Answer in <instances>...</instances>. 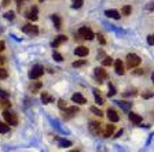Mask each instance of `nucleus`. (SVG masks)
<instances>
[{
	"instance_id": "f257e3e1",
	"label": "nucleus",
	"mask_w": 154,
	"mask_h": 152,
	"mask_svg": "<svg viewBox=\"0 0 154 152\" xmlns=\"http://www.w3.org/2000/svg\"><path fill=\"white\" fill-rule=\"evenodd\" d=\"M3 118L6 119V122L11 126H17L18 125V117L17 114H14L13 111H8V110H3Z\"/></svg>"
},
{
	"instance_id": "f03ea898",
	"label": "nucleus",
	"mask_w": 154,
	"mask_h": 152,
	"mask_svg": "<svg viewBox=\"0 0 154 152\" xmlns=\"http://www.w3.org/2000/svg\"><path fill=\"white\" fill-rule=\"evenodd\" d=\"M140 62H142L140 58H139L136 54H128L127 55V67H128V69H134V67L139 66Z\"/></svg>"
},
{
	"instance_id": "7ed1b4c3",
	"label": "nucleus",
	"mask_w": 154,
	"mask_h": 152,
	"mask_svg": "<svg viewBox=\"0 0 154 152\" xmlns=\"http://www.w3.org/2000/svg\"><path fill=\"white\" fill-rule=\"evenodd\" d=\"M44 74V67L40 66V64H36L32 67V70L29 71V78L30 79H37Z\"/></svg>"
},
{
	"instance_id": "20e7f679",
	"label": "nucleus",
	"mask_w": 154,
	"mask_h": 152,
	"mask_svg": "<svg viewBox=\"0 0 154 152\" xmlns=\"http://www.w3.org/2000/svg\"><path fill=\"white\" fill-rule=\"evenodd\" d=\"M79 34H80L81 37L84 38V40H92V38L95 37V34H94L92 30H91L90 28H85V26L80 28V30H79Z\"/></svg>"
},
{
	"instance_id": "39448f33",
	"label": "nucleus",
	"mask_w": 154,
	"mask_h": 152,
	"mask_svg": "<svg viewBox=\"0 0 154 152\" xmlns=\"http://www.w3.org/2000/svg\"><path fill=\"white\" fill-rule=\"evenodd\" d=\"M90 132L92 134H95V136H99L102 133V124L96 122V121H92L90 124Z\"/></svg>"
},
{
	"instance_id": "423d86ee",
	"label": "nucleus",
	"mask_w": 154,
	"mask_h": 152,
	"mask_svg": "<svg viewBox=\"0 0 154 152\" xmlns=\"http://www.w3.org/2000/svg\"><path fill=\"white\" fill-rule=\"evenodd\" d=\"M22 32L26 33V34H30V36H37L38 28L37 26H33V25H25V26H22Z\"/></svg>"
},
{
	"instance_id": "0eeeda50",
	"label": "nucleus",
	"mask_w": 154,
	"mask_h": 152,
	"mask_svg": "<svg viewBox=\"0 0 154 152\" xmlns=\"http://www.w3.org/2000/svg\"><path fill=\"white\" fill-rule=\"evenodd\" d=\"M95 77L99 82H103V81L107 78V73H106V70H103V67H96L95 69Z\"/></svg>"
},
{
	"instance_id": "6e6552de",
	"label": "nucleus",
	"mask_w": 154,
	"mask_h": 152,
	"mask_svg": "<svg viewBox=\"0 0 154 152\" xmlns=\"http://www.w3.org/2000/svg\"><path fill=\"white\" fill-rule=\"evenodd\" d=\"M63 111H65V118H66V119H69V118H73L80 110H79V107L73 106V107H66Z\"/></svg>"
},
{
	"instance_id": "1a4fd4ad",
	"label": "nucleus",
	"mask_w": 154,
	"mask_h": 152,
	"mask_svg": "<svg viewBox=\"0 0 154 152\" xmlns=\"http://www.w3.org/2000/svg\"><path fill=\"white\" fill-rule=\"evenodd\" d=\"M107 118H109L110 122H119L120 121V117H119V114H117V111L113 110V108L107 110Z\"/></svg>"
},
{
	"instance_id": "9d476101",
	"label": "nucleus",
	"mask_w": 154,
	"mask_h": 152,
	"mask_svg": "<svg viewBox=\"0 0 154 152\" xmlns=\"http://www.w3.org/2000/svg\"><path fill=\"white\" fill-rule=\"evenodd\" d=\"M66 40H67V37H66V36H63V34L57 36V37H55V40L52 41V47H54V48H58L61 44H63Z\"/></svg>"
},
{
	"instance_id": "9b49d317",
	"label": "nucleus",
	"mask_w": 154,
	"mask_h": 152,
	"mask_svg": "<svg viewBox=\"0 0 154 152\" xmlns=\"http://www.w3.org/2000/svg\"><path fill=\"white\" fill-rule=\"evenodd\" d=\"M114 69H116V73L119 74V76H124V74H125L124 64H122L121 60H116V62H114Z\"/></svg>"
},
{
	"instance_id": "f8f14e48",
	"label": "nucleus",
	"mask_w": 154,
	"mask_h": 152,
	"mask_svg": "<svg viewBox=\"0 0 154 152\" xmlns=\"http://www.w3.org/2000/svg\"><path fill=\"white\" fill-rule=\"evenodd\" d=\"M26 18L30 19V21H37V8L36 7H33V8H30L29 11H26Z\"/></svg>"
},
{
	"instance_id": "ddd939ff",
	"label": "nucleus",
	"mask_w": 154,
	"mask_h": 152,
	"mask_svg": "<svg viewBox=\"0 0 154 152\" xmlns=\"http://www.w3.org/2000/svg\"><path fill=\"white\" fill-rule=\"evenodd\" d=\"M72 100H73L74 103H77V104H85L87 103L85 97H84L83 95H80V93H74V95L72 96Z\"/></svg>"
},
{
	"instance_id": "4468645a",
	"label": "nucleus",
	"mask_w": 154,
	"mask_h": 152,
	"mask_svg": "<svg viewBox=\"0 0 154 152\" xmlns=\"http://www.w3.org/2000/svg\"><path fill=\"white\" fill-rule=\"evenodd\" d=\"M105 15L109 16V18H113V19H120L121 18V15H120V13L117 11V10H106Z\"/></svg>"
},
{
	"instance_id": "2eb2a0df",
	"label": "nucleus",
	"mask_w": 154,
	"mask_h": 152,
	"mask_svg": "<svg viewBox=\"0 0 154 152\" xmlns=\"http://www.w3.org/2000/svg\"><path fill=\"white\" fill-rule=\"evenodd\" d=\"M74 54L77 55V56H81V58H84V56H87L88 55V48H85V47H77L76 49H74Z\"/></svg>"
},
{
	"instance_id": "dca6fc26",
	"label": "nucleus",
	"mask_w": 154,
	"mask_h": 152,
	"mask_svg": "<svg viewBox=\"0 0 154 152\" xmlns=\"http://www.w3.org/2000/svg\"><path fill=\"white\" fill-rule=\"evenodd\" d=\"M128 118H129V121H131V122H134V124H136V125H139L142 122V117L139 114H135V112H129Z\"/></svg>"
},
{
	"instance_id": "f3484780",
	"label": "nucleus",
	"mask_w": 154,
	"mask_h": 152,
	"mask_svg": "<svg viewBox=\"0 0 154 152\" xmlns=\"http://www.w3.org/2000/svg\"><path fill=\"white\" fill-rule=\"evenodd\" d=\"M113 132H114V126L113 125H106L105 129L102 130V134L103 137H110L113 134Z\"/></svg>"
},
{
	"instance_id": "a211bd4d",
	"label": "nucleus",
	"mask_w": 154,
	"mask_h": 152,
	"mask_svg": "<svg viewBox=\"0 0 154 152\" xmlns=\"http://www.w3.org/2000/svg\"><path fill=\"white\" fill-rule=\"evenodd\" d=\"M116 103H117V104H119L124 111H129V110H131L132 103H128V101H124V100H119V101H116Z\"/></svg>"
},
{
	"instance_id": "6ab92c4d",
	"label": "nucleus",
	"mask_w": 154,
	"mask_h": 152,
	"mask_svg": "<svg viewBox=\"0 0 154 152\" xmlns=\"http://www.w3.org/2000/svg\"><path fill=\"white\" fill-rule=\"evenodd\" d=\"M11 107V103L6 100V97H0V110H8Z\"/></svg>"
},
{
	"instance_id": "aec40b11",
	"label": "nucleus",
	"mask_w": 154,
	"mask_h": 152,
	"mask_svg": "<svg viewBox=\"0 0 154 152\" xmlns=\"http://www.w3.org/2000/svg\"><path fill=\"white\" fill-rule=\"evenodd\" d=\"M51 19H52V22H54V25H55V28L57 29L62 28V21H61V18H59V15L54 14V15H51Z\"/></svg>"
},
{
	"instance_id": "412c9836",
	"label": "nucleus",
	"mask_w": 154,
	"mask_h": 152,
	"mask_svg": "<svg viewBox=\"0 0 154 152\" xmlns=\"http://www.w3.org/2000/svg\"><path fill=\"white\" fill-rule=\"evenodd\" d=\"M42 101L44 103V104H50V103H52L54 101V99H52V96H50L47 92H43L42 93Z\"/></svg>"
},
{
	"instance_id": "4be33fe9",
	"label": "nucleus",
	"mask_w": 154,
	"mask_h": 152,
	"mask_svg": "<svg viewBox=\"0 0 154 152\" xmlns=\"http://www.w3.org/2000/svg\"><path fill=\"white\" fill-rule=\"evenodd\" d=\"M94 95H95V101L98 106H102L103 104V99L100 97L99 92H98V89H94Z\"/></svg>"
},
{
	"instance_id": "5701e85b",
	"label": "nucleus",
	"mask_w": 154,
	"mask_h": 152,
	"mask_svg": "<svg viewBox=\"0 0 154 152\" xmlns=\"http://www.w3.org/2000/svg\"><path fill=\"white\" fill-rule=\"evenodd\" d=\"M8 132H10L8 124H3V122H0V133L6 134V133H8Z\"/></svg>"
},
{
	"instance_id": "b1692460",
	"label": "nucleus",
	"mask_w": 154,
	"mask_h": 152,
	"mask_svg": "<svg viewBox=\"0 0 154 152\" xmlns=\"http://www.w3.org/2000/svg\"><path fill=\"white\" fill-rule=\"evenodd\" d=\"M58 141H59V147H62V148H65V147H70V145H72V141H69V140L58 139Z\"/></svg>"
},
{
	"instance_id": "393cba45",
	"label": "nucleus",
	"mask_w": 154,
	"mask_h": 152,
	"mask_svg": "<svg viewBox=\"0 0 154 152\" xmlns=\"http://www.w3.org/2000/svg\"><path fill=\"white\" fill-rule=\"evenodd\" d=\"M131 11H132L131 6H124L121 8V14H122V15H129V14H131Z\"/></svg>"
},
{
	"instance_id": "a878e982",
	"label": "nucleus",
	"mask_w": 154,
	"mask_h": 152,
	"mask_svg": "<svg viewBox=\"0 0 154 152\" xmlns=\"http://www.w3.org/2000/svg\"><path fill=\"white\" fill-rule=\"evenodd\" d=\"M102 64H103V66H110V64H113V58L105 56V59L102 60Z\"/></svg>"
},
{
	"instance_id": "bb28decb",
	"label": "nucleus",
	"mask_w": 154,
	"mask_h": 152,
	"mask_svg": "<svg viewBox=\"0 0 154 152\" xmlns=\"http://www.w3.org/2000/svg\"><path fill=\"white\" fill-rule=\"evenodd\" d=\"M90 110H91V112H94V114L98 115V117H102V115H103V112L99 110V108H96V107H91Z\"/></svg>"
},
{
	"instance_id": "cd10ccee",
	"label": "nucleus",
	"mask_w": 154,
	"mask_h": 152,
	"mask_svg": "<svg viewBox=\"0 0 154 152\" xmlns=\"http://www.w3.org/2000/svg\"><path fill=\"white\" fill-rule=\"evenodd\" d=\"M83 3H84L83 0H73V6L72 7H73V8H80V7L83 6Z\"/></svg>"
},
{
	"instance_id": "c85d7f7f",
	"label": "nucleus",
	"mask_w": 154,
	"mask_h": 152,
	"mask_svg": "<svg viewBox=\"0 0 154 152\" xmlns=\"http://www.w3.org/2000/svg\"><path fill=\"white\" fill-rule=\"evenodd\" d=\"M116 95V89H114V86L112 85V84H109V92H107V96H114Z\"/></svg>"
},
{
	"instance_id": "c756f323",
	"label": "nucleus",
	"mask_w": 154,
	"mask_h": 152,
	"mask_svg": "<svg viewBox=\"0 0 154 152\" xmlns=\"http://www.w3.org/2000/svg\"><path fill=\"white\" fill-rule=\"evenodd\" d=\"M52 56H54V59L57 60V62H62V60H63L62 55H61V54H58V52H55V51H54V54H52Z\"/></svg>"
},
{
	"instance_id": "7c9ffc66",
	"label": "nucleus",
	"mask_w": 154,
	"mask_h": 152,
	"mask_svg": "<svg viewBox=\"0 0 154 152\" xmlns=\"http://www.w3.org/2000/svg\"><path fill=\"white\" fill-rule=\"evenodd\" d=\"M58 106H59V108H62V110H65V108L67 107V106H66V101H65L63 99H59V100H58Z\"/></svg>"
},
{
	"instance_id": "2f4dec72",
	"label": "nucleus",
	"mask_w": 154,
	"mask_h": 152,
	"mask_svg": "<svg viewBox=\"0 0 154 152\" xmlns=\"http://www.w3.org/2000/svg\"><path fill=\"white\" fill-rule=\"evenodd\" d=\"M7 77H8L7 71L4 69H2V67H0V79H4V78H7Z\"/></svg>"
},
{
	"instance_id": "473e14b6",
	"label": "nucleus",
	"mask_w": 154,
	"mask_h": 152,
	"mask_svg": "<svg viewBox=\"0 0 154 152\" xmlns=\"http://www.w3.org/2000/svg\"><path fill=\"white\" fill-rule=\"evenodd\" d=\"M6 19H8V21H13L14 18H15V15H14V13L13 11H8V13H6Z\"/></svg>"
},
{
	"instance_id": "72a5a7b5",
	"label": "nucleus",
	"mask_w": 154,
	"mask_h": 152,
	"mask_svg": "<svg viewBox=\"0 0 154 152\" xmlns=\"http://www.w3.org/2000/svg\"><path fill=\"white\" fill-rule=\"evenodd\" d=\"M84 64H85V60H77V62L73 63V67H81Z\"/></svg>"
},
{
	"instance_id": "f704fd0d",
	"label": "nucleus",
	"mask_w": 154,
	"mask_h": 152,
	"mask_svg": "<svg viewBox=\"0 0 154 152\" xmlns=\"http://www.w3.org/2000/svg\"><path fill=\"white\" fill-rule=\"evenodd\" d=\"M96 37H98V41H99L102 45H105V44H106V40H105V37H103L102 34H98Z\"/></svg>"
},
{
	"instance_id": "c9c22d12",
	"label": "nucleus",
	"mask_w": 154,
	"mask_h": 152,
	"mask_svg": "<svg viewBox=\"0 0 154 152\" xmlns=\"http://www.w3.org/2000/svg\"><path fill=\"white\" fill-rule=\"evenodd\" d=\"M132 74H135V76H142V74H144V70H132Z\"/></svg>"
},
{
	"instance_id": "e433bc0d",
	"label": "nucleus",
	"mask_w": 154,
	"mask_h": 152,
	"mask_svg": "<svg viewBox=\"0 0 154 152\" xmlns=\"http://www.w3.org/2000/svg\"><path fill=\"white\" fill-rule=\"evenodd\" d=\"M40 86H42V84H40V82H36L35 85L32 86V91H33V93H37V89L40 88Z\"/></svg>"
},
{
	"instance_id": "4c0bfd02",
	"label": "nucleus",
	"mask_w": 154,
	"mask_h": 152,
	"mask_svg": "<svg viewBox=\"0 0 154 152\" xmlns=\"http://www.w3.org/2000/svg\"><path fill=\"white\" fill-rule=\"evenodd\" d=\"M122 95H124V96H135V95H136V91H135V89H134V91H127V92H124V93H122Z\"/></svg>"
},
{
	"instance_id": "58836bf2",
	"label": "nucleus",
	"mask_w": 154,
	"mask_h": 152,
	"mask_svg": "<svg viewBox=\"0 0 154 152\" xmlns=\"http://www.w3.org/2000/svg\"><path fill=\"white\" fill-rule=\"evenodd\" d=\"M147 43H149V45H154V34H150L147 37Z\"/></svg>"
},
{
	"instance_id": "ea45409f",
	"label": "nucleus",
	"mask_w": 154,
	"mask_h": 152,
	"mask_svg": "<svg viewBox=\"0 0 154 152\" xmlns=\"http://www.w3.org/2000/svg\"><path fill=\"white\" fill-rule=\"evenodd\" d=\"M154 96V92H147V93H143V99H150Z\"/></svg>"
},
{
	"instance_id": "a19ab883",
	"label": "nucleus",
	"mask_w": 154,
	"mask_h": 152,
	"mask_svg": "<svg viewBox=\"0 0 154 152\" xmlns=\"http://www.w3.org/2000/svg\"><path fill=\"white\" fill-rule=\"evenodd\" d=\"M7 96H8V95H7L4 91H2V89H0V97H7Z\"/></svg>"
},
{
	"instance_id": "79ce46f5",
	"label": "nucleus",
	"mask_w": 154,
	"mask_h": 152,
	"mask_svg": "<svg viewBox=\"0 0 154 152\" xmlns=\"http://www.w3.org/2000/svg\"><path fill=\"white\" fill-rule=\"evenodd\" d=\"M147 10H149V11L154 10V3H150V4H149V6H147Z\"/></svg>"
},
{
	"instance_id": "37998d69",
	"label": "nucleus",
	"mask_w": 154,
	"mask_h": 152,
	"mask_svg": "<svg viewBox=\"0 0 154 152\" xmlns=\"http://www.w3.org/2000/svg\"><path fill=\"white\" fill-rule=\"evenodd\" d=\"M4 49V41H0V51Z\"/></svg>"
},
{
	"instance_id": "c03bdc74",
	"label": "nucleus",
	"mask_w": 154,
	"mask_h": 152,
	"mask_svg": "<svg viewBox=\"0 0 154 152\" xmlns=\"http://www.w3.org/2000/svg\"><path fill=\"white\" fill-rule=\"evenodd\" d=\"M8 3H10V0H4V1H3V7L8 6Z\"/></svg>"
},
{
	"instance_id": "a18cd8bd",
	"label": "nucleus",
	"mask_w": 154,
	"mask_h": 152,
	"mask_svg": "<svg viewBox=\"0 0 154 152\" xmlns=\"http://www.w3.org/2000/svg\"><path fill=\"white\" fill-rule=\"evenodd\" d=\"M121 134H122V129H121V130H120V132H119V133H117V134H116V136H114V137H120V136H121Z\"/></svg>"
},
{
	"instance_id": "49530a36",
	"label": "nucleus",
	"mask_w": 154,
	"mask_h": 152,
	"mask_svg": "<svg viewBox=\"0 0 154 152\" xmlns=\"http://www.w3.org/2000/svg\"><path fill=\"white\" fill-rule=\"evenodd\" d=\"M3 63H4V58L0 56V64H3Z\"/></svg>"
},
{
	"instance_id": "de8ad7c7",
	"label": "nucleus",
	"mask_w": 154,
	"mask_h": 152,
	"mask_svg": "<svg viewBox=\"0 0 154 152\" xmlns=\"http://www.w3.org/2000/svg\"><path fill=\"white\" fill-rule=\"evenodd\" d=\"M151 78H153V81H154V73H153V76H151Z\"/></svg>"
},
{
	"instance_id": "09e8293b",
	"label": "nucleus",
	"mask_w": 154,
	"mask_h": 152,
	"mask_svg": "<svg viewBox=\"0 0 154 152\" xmlns=\"http://www.w3.org/2000/svg\"><path fill=\"white\" fill-rule=\"evenodd\" d=\"M40 1H44V0H40Z\"/></svg>"
}]
</instances>
